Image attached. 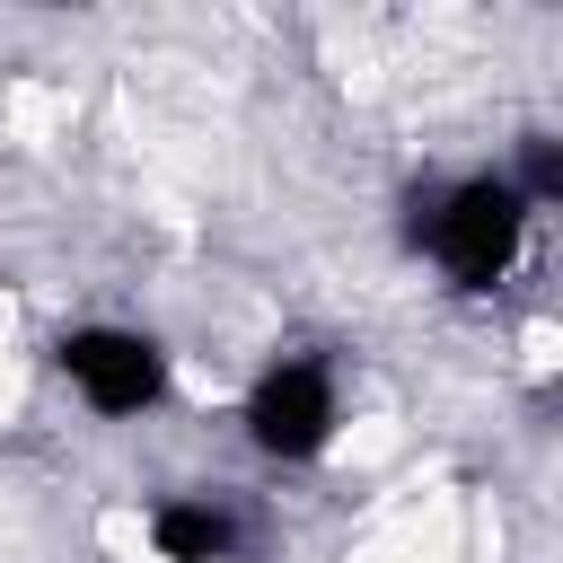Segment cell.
Returning a JSON list of instances; mask_svg holds the SVG:
<instances>
[{
    "label": "cell",
    "instance_id": "cell-1",
    "mask_svg": "<svg viewBox=\"0 0 563 563\" xmlns=\"http://www.w3.org/2000/svg\"><path fill=\"white\" fill-rule=\"evenodd\" d=\"M528 220H537V211L510 194V176H501V167H475V176H457V185L413 194V211H405V246L431 255V264L449 273V290L484 299V290H501V282L519 273V255H528Z\"/></svg>",
    "mask_w": 563,
    "mask_h": 563
},
{
    "label": "cell",
    "instance_id": "cell-2",
    "mask_svg": "<svg viewBox=\"0 0 563 563\" xmlns=\"http://www.w3.org/2000/svg\"><path fill=\"white\" fill-rule=\"evenodd\" d=\"M238 422H246V449H255V457H273V466H317V457L334 449V431H343V387H334V369H325L317 352H282V361L255 369Z\"/></svg>",
    "mask_w": 563,
    "mask_h": 563
},
{
    "label": "cell",
    "instance_id": "cell-3",
    "mask_svg": "<svg viewBox=\"0 0 563 563\" xmlns=\"http://www.w3.org/2000/svg\"><path fill=\"white\" fill-rule=\"evenodd\" d=\"M53 361H62L70 396H79L88 413H106V422H132V413H150V405L167 396V343H158L150 325H114V317L70 325V334L53 343Z\"/></svg>",
    "mask_w": 563,
    "mask_h": 563
},
{
    "label": "cell",
    "instance_id": "cell-4",
    "mask_svg": "<svg viewBox=\"0 0 563 563\" xmlns=\"http://www.w3.org/2000/svg\"><path fill=\"white\" fill-rule=\"evenodd\" d=\"M246 519L229 493H167L150 501V554L158 563H238Z\"/></svg>",
    "mask_w": 563,
    "mask_h": 563
},
{
    "label": "cell",
    "instance_id": "cell-5",
    "mask_svg": "<svg viewBox=\"0 0 563 563\" xmlns=\"http://www.w3.org/2000/svg\"><path fill=\"white\" fill-rule=\"evenodd\" d=\"M501 176H510V194H519L528 211H554V202H563V141H554V132H528Z\"/></svg>",
    "mask_w": 563,
    "mask_h": 563
}]
</instances>
